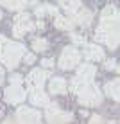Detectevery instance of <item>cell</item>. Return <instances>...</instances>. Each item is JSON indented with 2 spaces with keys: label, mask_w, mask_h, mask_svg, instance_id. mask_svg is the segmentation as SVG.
<instances>
[{
  "label": "cell",
  "mask_w": 120,
  "mask_h": 124,
  "mask_svg": "<svg viewBox=\"0 0 120 124\" xmlns=\"http://www.w3.org/2000/svg\"><path fill=\"white\" fill-rule=\"evenodd\" d=\"M4 97H6L7 102H11V104H20L25 97H27V93H25V90L20 85H13L9 88H6V92H4Z\"/></svg>",
  "instance_id": "obj_7"
},
{
  "label": "cell",
  "mask_w": 120,
  "mask_h": 124,
  "mask_svg": "<svg viewBox=\"0 0 120 124\" xmlns=\"http://www.w3.org/2000/svg\"><path fill=\"white\" fill-rule=\"evenodd\" d=\"M0 4L11 11H22L27 6V0H0Z\"/></svg>",
  "instance_id": "obj_18"
},
{
  "label": "cell",
  "mask_w": 120,
  "mask_h": 124,
  "mask_svg": "<svg viewBox=\"0 0 120 124\" xmlns=\"http://www.w3.org/2000/svg\"><path fill=\"white\" fill-rule=\"evenodd\" d=\"M77 97H79V102L84 106H97L102 102V93L92 81L83 85V88L77 92Z\"/></svg>",
  "instance_id": "obj_3"
},
{
  "label": "cell",
  "mask_w": 120,
  "mask_h": 124,
  "mask_svg": "<svg viewBox=\"0 0 120 124\" xmlns=\"http://www.w3.org/2000/svg\"><path fill=\"white\" fill-rule=\"evenodd\" d=\"M90 122H102V119L99 117V115H93V117H92V121H90Z\"/></svg>",
  "instance_id": "obj_30"
},
{
  "label": "cell",
  "mask_w": 120,
  "mask_h": 124,
  "mask_svg": "<svg viewBox=\"0 0 120 124\" xmlns=\"http://www.w3.org/2000/svg\"><path fill=\"white\" fill-rule=\"evenodd\" d=\"M104 90H106V93H108L111 99H115V101L120 102V78L109 81V83H106Z\"/></svg>",
  "instance_id": "obj_12"
},
{
  "label": "cell",
  "mask_w": 120,
  "mask_h": 124,
  "mask_svg": "<svg viewBox=\"0 0 120 124\" xmlns=\"http://www.w3.org/2000/svg\"><path fill=\"white\" fill-rule=\"evenodd\" d=\"M0 117H2V112H0Z\"/></svg>",
  "instance_id": "obj_36"
},
{
  "label": "cell",
  "mask_w": 120,
  "mask_h": 124,
  "mask_svg": "<svg viewBox=\"0 0 120 124\" xmlns=\"http://www.w3.org/2000/svg\"><path fill=\"white\" fill-rule=\"evenodd\" d=\"M95 40L108 45V49L115 50L120 45V22H100L95 32Z\"/></svg>",
  "instance_id": "obj_1"
},
{
  "label": "cell",
  "mask_w": 120,
  "mask_h": 124,
  "mask_svg": "<svg viewBox=\"0 0 120 124\" xmlns=\"http://www.w3.org/2000/svg\"><path fill=\"white\" fill-rule=\"evenodd\" d=\"M25 32H27V29H25L23 25L14 23V27H13V34H14L16 38H22V36H25Z\"/></svg>",
  "instance_id": "obj_22"
},
{
  "label": "cell",
  "mask_w": 120,
  "mask_h": 124,
  "mask_svg": "<svg viewBox=\"0 0 120 124\" xmlns=\"http://www.w3.org/2000/svg\"><path fill=\"white\" fill-rule=\"evenodd\" d=\"M41 65H43L45 68H52L54 67V61H52V59H49V58H45V59H41Z\"/></svg>",
  "instance_id": "obj_27"
},
{
  "label": "cell",
  "mask_w": 120,
  "mask_h": 124,
  "mask_svg": "<svg viewBox=\"0 0 120 124\" xmlns=\"http://www.w3.org/2000/svg\"><path fill=\"white\" fill-rule=\"evenodd\" d=\"M100 22H120V13L115 6L104 7L100 13Z\"/></svg>",
  "instance_id": "obj_11"
},
{
  "label": "cell",
  "mask_w": 120,
  "mask_h": 124,
  "mask_svg": "<svg viewBox=\"0 0 120 124\" xmlns=\"http://www.w3.org/2000/svg\"><path fill=\"white\" fill-rule=\"evenodd\" d=\"M2 79H4V68L0 67V83H2Z\"/></svg>",
  "instance_id": "obj_33"
},
{
  "label": "cell",
  "mask_w": 120,
  "mask_h": 124,
  "mask_svg": "<svg viewBox=\"0 0 120 124\" xmlns=\"http://www.w3.org/2000/svg\"><path fill=\"white\" fill-rule=\"evenodd\" d=\"M79 61H81V54L75 47H66L59 56V67L63 70H72L74 67L79 65Z\"/></svg>",
  "instance_id": "obj_4"
},
{
  "label": "cell",
  "mask_w": 120,
  "mask_h": 124,
  "mask_svg": "<svg viewBox=\"0 0 120 124\" xmlns=\"http://www.w3.org/2000/svg\"><path fill=\"white\" fill-rule=\"evenodd\" d=\"M54 25H56L57 29H66V31H70V29L75 25V20H74V18H65V16H59V15H56Z\"/></svg>",
  "instance_id": "obj_17"
},
{
  "label": "cell",
  "mask_w": 120,
  "mask_h": 124,
  "mask_svg": "<svg viewBox=\"0 0 120 124\" xmlns=\"http://www.w3.org/2000/svg\"><path fill=\"white\" fill-rule=\"evenodd\" d=\"M117 70H118V72H120V65H118V67H117Z\"/></svg>",
  "instance_id": "obj_34"
},
{
  "label": "cell",
  "mask_w": 120,
  "mask_h": 124,
  "mask_svg": "<svg viewBox=\"0 0 120 124\" xmlns=\"http://www.w3.org/2000/svg\"><path fill=\"white\" fill-rule=\"evenodd\" d=\"M25 54V47L22 43H14V41H6L4 47L0 49V61L4 63L9 70H13L18 61L22 59V56Z\"/></svg>",
  "instance_id": "obj_2"
},
{
  "label": "cell",
  "mask_w": 120,
  "mask_h": 124,
  "mask_svg": "<svg viewBox=\"0 0 120 124\" xmlns=\"http://www.w3.org/2000/svg\"><path fill=\"white\" fill-rule=\"evenodd\" d=\"M72 18H74L75 23H79V25H90V22H92V13L84 11V9H79L75 15H72Z\"/></svg>",
  "instance_id": "obj_15"
},
{
  "label": "cell",
  "mask_w": 120,
  "mask_h": 124,
  "mask_svg": "<svg viewBox=\"0 0 120 124\" xmlns=\"http://www.w3.org/2000/svg\"><path fill=\"white\" fill-rule=\"evenodd\" d=\"M34 59H36V56H34V54H23V61L27 63V65L34 63Z\"/></svg>",
  "instance_id": "obj_23"
},
{
  "label": "cell",
  "mask_w": 120,
  "mask_h": 124,
  "mask_svg": "<svg viewBox=\"0 0 120 124\" xmlns=\"http://www.w3.org/2000/svg\"><path fill=\"white\" fill-rule=\"evenodd\" d=\"M72 40H74V43H84V38L83 36H77V34H72Z\"/></svg>",
  "instance_id": "obj_28"
},
{
  "label": "cell",
  "mask_w": 120,
  "mask_h": 124,
  "mask_svg": "<svg viewBox=\"0 0 120 124\" xmlns=\"http://www.w3.org/2000/svg\"><path fill=\"white\" fill-rule=\"evenodd\" d=\"M36 27H40V29H43V27H45V23H43V22H41V20H40V22H38V23H36Z\"/></svg>",
  "instance_id": "obj_32"
},
{
  "label": "cell",
  "mask_w": 120,
  "mask_h": 124,
  "mask_svg": "<svg viewBox=\"0 0 120 124\" xmlns=\"http://www.w3.org/2000/svg\"><path fill=\"white\" fill-rule=\"evenodd\" d=\"M49 92L50 93H65L66 92V81L63 79V78H54V79H50V83H49Z\"/></svg>",
  "instance_id": "obj_14"
},
{
  "label": "cell",
  "mask_w": 120,
  "mask_h": 124,
  "mask_svg": "<svg viewBox=\"0 0 120 124\" xmlns=\"http://www.w3.org/2000/svg\"><path fill=\"white\" fill-rule=\"evenodd\" d=\"M59 6H63V9H65L66 13H70V15H75L77 11L81 9V0H61L59 2Z\"/></svg>",
  "instance_id": "obj_16"
},
{
  "label": "cell",
  "mask_w": 120,
  "mask_h": 124,
  "mask_svg": "<svg viewBox=\"0 0 120 124\" xmlns=\"http://www.w3.org/2000/svg\"><path fill=\"white\" fill-rule=\"evenodd\" d=\"M47 47H49V43H47V40H43V38H36L32 41V49L36 52H43V50H47Z\"/></svg>",
  "instance_id": "obj_20"
},
{
  "label": "cell",
  "mask_w": 120,
  "mask_h": 124,
  "mask_svg": "<svg viewBox=\"0 0 120 124\" xmlns=\"http://www.w3.org/2000/svg\"><path fill=\"white\" fill-rule=\"evenodd\" d=\"M84 58L90 61H100L104 59V50L99 45H84Z\"/></svg>",
  "instance_id": "obj_9"
},
{
  "label": "cell",
  "mask_w": 120,
  "mask_h": 124,
  "mask_svg": "<svg viewBox=\"0 0 120 124\" xmlns=\"http://www.w3.org/2000/svg\"><path fill=\"white\" fill-rule=\"evenodd\" d=\"M0 18H2V13H0Z\"/></svg>",
  "instance_id": "obj_35"
},
{
  "label": "cell",
  "mask_w": 120,
  "mask_h": 124,
  "mask_svg": "<svg viewBox=\"0 0 120 124\" xmlns=\"http://www.w3.org/2000/svg\"><path fill=\"white\" fill-rule=\"evenodd\" d=\"M95 74H97V68L92 63H83V65H79V68H77V76L81 79H84L86 83H90Z\"/></svg>",
  "instance_id": "obj_10"
},
{
  "label": "cell",
  "mask_w": 120,
  "mask_h": 124,
  "mask_svg": "<svg viewBox=\"0 0 120 124\" xmlns=\"http://www.w3.org/2000/svg\"><path fill=\"white\" fill-rule=\"evenodd\" d=\"M47 13H49V15H57V9H56V7H52V6H47Z\"/></svg>",
  "instance_id": "obj_29"
},
{
  "label": "cell",
  "mask_w": 120,
  "mask_h": 124,
  "mask_svg": "<svg viewBox=\"0 0 120 124\" xmlns=\"http://www.w3.org/2000/svg\"><path fill=\"white\" fill-rule=\"evenodd\" d=\"M115 63H117V61H115V59L111 58V59H108V61L104 63V67L108 68V70H113V68H117V65H115Z\"/></svg>",
  "instance_id": "obj_24"
},
{
  "label": "cell",
  "mask_w": 120,
  "mask_h": 124,
  "mask_svg": "<svg viewBox=\"0 0 120 124\" xmlns=\"http://www.w3.org/2000/svg\"><path fill=\"white\" fill-rule=\"evenodd\" d=\"M14 20H16L14 23H20V25H23V27L27 29V31H32V29L36 27V25H34V23L31 22V16H29L27 13H20V15L16 16Z\"/></svg>",
  "instance_id": "obj_19"
},
{
  "label": "cell",
  "mask_w": 120,
  "mask_h": 124,
  "mask_svg": "<svg viewBox=\"0 0 120 124\" xmlns=\"http://www.w3.org/2000/svg\"><path fill=\"white\" fill-rule=\"evenodd\" d=\"M31 102L34 106H47L49 104V95L41 92V88H34L31 92Z\"/></svg>",
  "instance_id": "obj_13"
},
{
  "label": "cell",
  "mask_w": 120,
  "mask_h": 124,
  "mask_svg": "<svg viewBox=\"0 0 120 124\" xmlns=\"http://www.w3.org/2000/svg\"><path fill=\"white\" fill-rule=\"evenodd\" d=\"M45 115H47V121L49 122H72L74 121V115L61 112L57 104H47Z\"/></svg>",
  "instance_id": "obj_5"
},
{
  "label": "cell",
  "mask_w": 120,
  "mask_h": 124,
  "mask_svg": "<svg viewBox=\"0 0 120 124\" xmlns=\"http://www.w3.org/2000/svg\"><path fill=\"white\" fill-rule=\"evenodd\" d=\"M84 83H86V81H84V79H81L79 76H77V78L72 79V83H70V90L77 93V92L81 90V88H83V85H84Z\"/></svg>",
  "instance_id": "obj_21"
},
{
  "label": "cell",
  "mask_w": 120,
  "mask_h": 124,
  "mask_svg": "<svg viewBox=\"0 0 120 124\" xmlns=\"http://www.w3.org/2000/svg\"><path fill=\"white\" fill-rule=\"evenodd\" d=\"M16 121L18 122H40L41 113L34 108H29V106H20L16 110Z\"/></svg>",
  "instance_id": "obj_6"
},
{
  "label": "cell",
  "mask_w": 120,
  "mask_h": 124,
  "mask_svg": "<svg viewBox=\"0 0 120 124\" xmlns=\"http://www.w3.org/2000/svg\"><path fill=\"white\" fill-rule=\"evenodd\" d=\"M6 41H7V38L0 34V49H2V47H4V43H6Z\"/></svg>",
  "instance_id": "obj_31"
},
{
  "label": "cell",
  "mask_w": 120,
  "mask_h": 124,
  "mask_svg": "<svg viewBox=\"0 0 120 124\" xmlns=\"http://www.w3.org/2000/svg\"><path fill=\"white\" fill-rule=\"evenodd\" d=\"M11 83L13 85H20V83H22V76H20V74H13L11 76Z\"/></svg>",
  "instance_id": "obj_26"
},
{
  "label": "cell",
  "mask_w": 120,
  "mask_h": 124,
  "mask_svg": "<svg viewBox=\"0 0 120 124\" xmlns=\"http://www.w3.org/2000/svg\"><path fill=\"white\" fill-rule=\"evenodd\" d=\"M45 13H47V6H38L36 7V16H40V18H41Z\"/></svg>",
  "instance_id": "obj_25"
},
{
  "label": "cell",
  "mask_w": 120,
  "mask_h": 124,
  "mask_svg": "<svg viewBox=\"0 0 120 124\" xmlns=\"http://www.w3.org/2000/svg\"><path fill=\"white\" fill-rule=\"evenodd\" d=\"M49 78V72L41 70V68H34L31 70V74L27 76V85H29V92H32L34 88H41L45 83V79Z\"/></svg>",
  "instance_id": "obj_8"
}]
</instances>
